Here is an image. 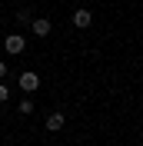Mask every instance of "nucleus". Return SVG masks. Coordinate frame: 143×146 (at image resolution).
Here are the masks:
<instances>
[{"mask_svg": "<svg viewBox=\"0 0 143 146\" xmlns=\"http://www.w3.org/2000/svg\"><path fill=\"white\" fill-rule=\"evenodd\" d=\"M0 50L7 56H20L23 50H27V36L23 33H7V36H0Z\"/></svg>", "mask_w": 143, "mask_h": 146, "instance_id": "nucleus-1", "label": "nucleus"}, {"mask_svg": "<svg viewBox=\"0 0 143 146\" xmlns=\"http://www.w3.org/2000/svg\"><path fill=\"white\" fill-rule=\"evenodd\" d=\"M17 86L23 93H33V90H40V73H33V70H27V73H20V80H17Z\"/></svg>", "mask_w": 143, "mask_h": 146, "instance_id": "nucleus-2", "label": "nucleus"}, {"mask_svg": "<svg viewBox=\"0 0 143 146\" xmlns=\"http://www.w3.org/2000/svg\"><path fill=\"white\" fill-rule=\"evenodd\" d=\"M30 30H33V36L43 40V36H50L53 27H50V20H47V17H33V20H30Z\"/></svg>", "mask_w": 143, "mask_h": 146, "instance_id": "nucleus-3", "label": "nucleus"}, {"mask_svg": "<svg viewBox=\"0 0 143 146\" xmlns=\"http://www.w3.org/2000/svg\"><path fill=\"white\" fill-rule=\"evenodd\" d=\"M63 123H67V116H63L60 110H53V113H50V116L43 119V126L50 129V133H60V129H63Z\"/></svg>", "mask_w": 143, "mask_h": 146, "instance_id": "nucleus-4", "label": "nucleus"}, {"mask_svg": "<svg viewBox=\"0 0 143 146\" xmlns=\"http://www.w3.org/2000/svg\"><path fill=\"white\" fill-rule=\"evenodd\" d=\"M90 23H93V13H90L87 7H80V10H73V27H80V30H87Z\"/></svg>", "mask_w": 143, "mask_h": 146, "instance_id": "nucleus-5", "label": "nucleus"}, {"mask_svg": "<svg viewBox=\"0 0 143 146\" xmlns=\"http://www.w3.org/2000/svg\"><path fill=\"white\" fill-rule=\"evenodd\" d=\"M17 113H20V116H30V113H33V100H30V96H27V100H20V103H17Z\"/></svg>", "mask_w": 143, "mask_h": 146, "instance_id": "nucleus-6", "label": "nucleus"}, {"mask_svg": "<svg viewBox=\"0 0 143 146\" xmlns=\"http://www.w3.org/2000/svg\"><path fill=\"white\" fill-rule=\"evenodd\" d=\"M30 20H33V13H30V10H17V23L30 27Z\"/></svg>", "mask_w": 143, "mask_h": 146, "instance_id": "nucleus-7", "label": "nucleus"}, {"mask_svg": "<svg viewBox=\"0 0 143 146\" xmlns=\"http://www.w3.org/2000/svg\"><path fill=\"white\" fill-rule=\"evenodd\" d=\"M7 100H10V86L0 80V103H7Z\"/></svg>", "mask_w": 143, "mask_h": 146, "instance_id": "nucleus-8", "label": "nucleus"}, {"mask_svg": "<svg viewBox=\"0 0 143 146\" xmlns=\"http://www.w3.org/2000/svg\"><path fill=\"white\" fill-rule=\"evenodd\" d=\"M3 76H7V63H3V60H0V80H3Z\"/></svg>", "mask_w": 143, "mask_h": 146, "instance_id": "nucleus-9", "label": "nucleus"}]
</instances>
